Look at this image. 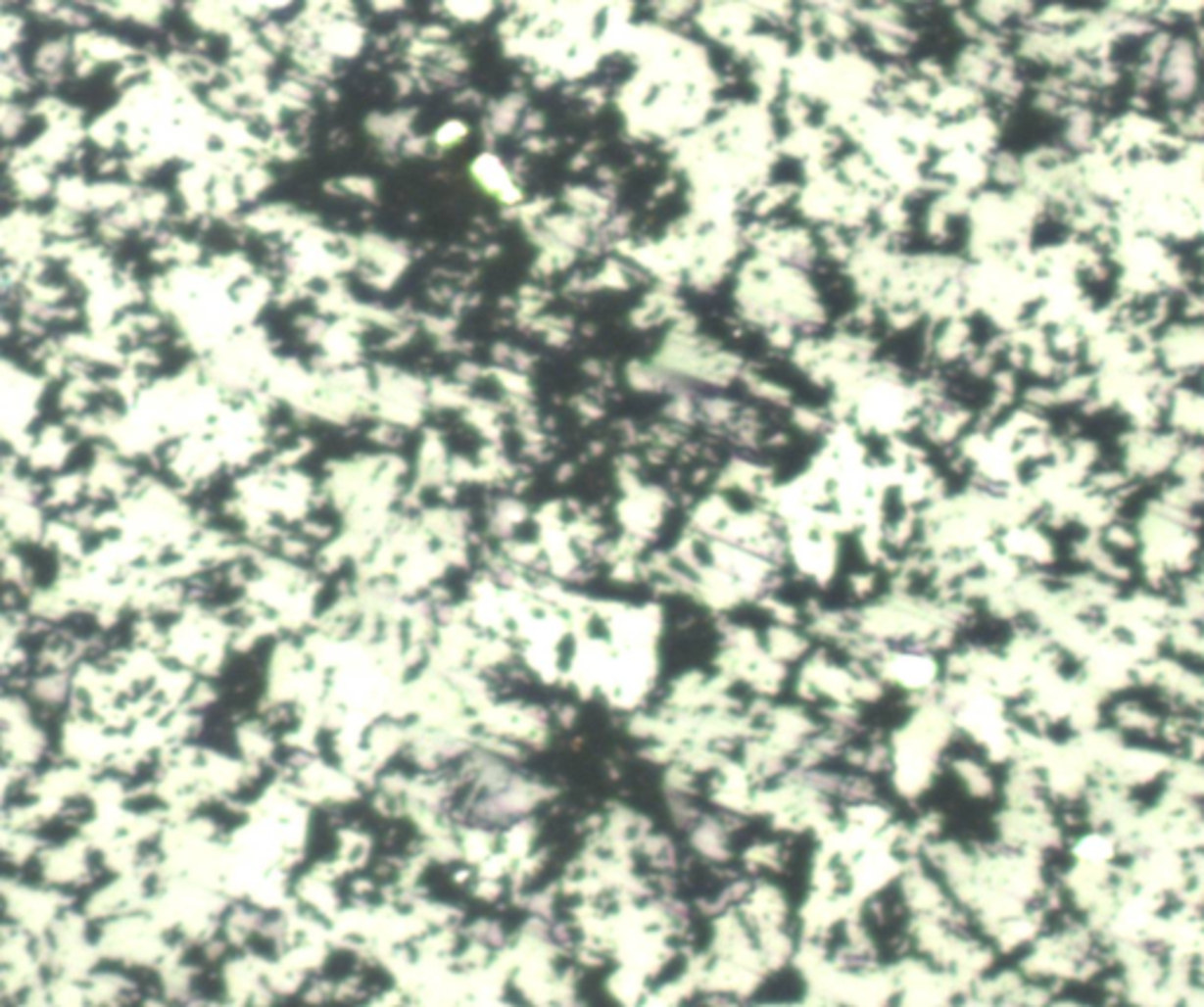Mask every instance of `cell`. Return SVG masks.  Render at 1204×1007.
Wrapping results in <instances>:
<instances>
[{
    "label": "cell",
    "instance_id": "7402d4cb",
    "mask_svg": "<svg viewBox=\"0 0 1204 1007\" xmlns=\"http://www.w3.org/2000/svg\"><path fill=\"white\" fill-rule=\"evenodd\" d=\"M468 134H471V125H468L463 119L443 120L431 134L433 151H440V154H443V151L457 149V146H461L463 142H466Z\"/></svg>",
    "mask_w": 1204,
    "mask_h": 1007
},
{
    "label": "cell",
    "instance_id": "4fadbf2b",
    "mask_svg": "<svg viewBox=\"0 0 1204 1007\" xmlns=\"http://www.w3.org/2000/svg\"><path fill=\"white\" fill-rule=\"evenodd\" d=\"M139 193V186L130 184L127 179H97L92 181V213L107 216L122 205L134 201Z\"/></svg>",
    "mask_w": 1204,
    "mask_h": 1007
},
{
    "label": "cell",
    "instance_id": "e0dca14e",
    "mask_svg": "<svg viewBox=\"0 0 1204 1007\" xmlns=\"http://www.w3.org/2000/svg\"><path fill=\"white\" fill-rule=\"evenodd\" d=\"M972 13L977 15L981 26L986 31L995 33H1014L1016 20L1012 13V3L1009 0H979L972 5Z\"/></svg>",
    "mask_w": 1204,
    "mask_h": 1007
},
{
    "label": "cell",
    "instance_id": "d6986e66",
    "mask_svg": "<svg viewBox=\"0 0 1204 1007\" xmlns=\"http://www.w3.org/2000/svg\"><path fill=\"white\" fill-rule=\"evenodd\" d=\"M1086 337L1078 323L1059 325L1049 330V347L1061 360H1083Z\"/></svg>",
    "mask_w": 1204,
    "mask_h": 1007
},
{
    "label": "cell",
    "instance_id": "ba28073f",
    "mask_svg": "<svg viewBox=\"0 0 1204 1007\" xmlns=\"http://www.w3.org/2000/svg\"><path fill=\"white\" fill-rule=\"evenodd\" d=\"M69 64H73V36L48 38L33 55V75L45 87H55L64 80Z\"/></svg>",
    "mask_w": 1204,
    "mask_h": 1007
},
{
    "label": "cell",
    "instance_id": "2e32d148",
    "mask_svg": "<svg viewBox=\"0 0 1204 1007\" xmlns=\"http://www.w3.org/2000/svg\"><path fill=\"white\" fill-rule=\"evenodd\" d=\"M1084 13L1086 8H1075V5L1066 3L1037 5V13L1031 20V26L1047 28V31H1073L1083 22Z\"/></svg>",
    "mask_w": 1204,
    "mask_h": 1007
},
{
    "label": "cell",
    "instance_id": "f546056e",
    "mask_svg": "<svg viewBox=\"0 0 1204 1007\" xmlns=\"http://www.w3.org/2000/svg\"><path fill=\"white\" fill-rule=\"evenodd\" d=\"M337 181L339 186H342L344 196H358L365 198V201H374V198H377V181L372 177H356V174H351V177H342Z\"/></svg>",
    "mask_w": 1204,
    "mask_h": 1007
},
{
    "label": "cell",
    "instance_id": "484cf974",
    "mask_svg": "<svg viewBox=\"0 0 1204 1007\" xmlns=\"http://www.w3.org/2000/svg\"><path fill=\"white\" fill-rule=\"evenodd\" d=\"M1165 10L1174 17L1177 26L1180 22H1188L1192 28L1204 24V0H1162Z\"/></svg>",
    "mask_w": 1204,
    "mask_h": 1007
},
{
    "label": "cell",
    "instance_id": "d6a6232c",
    "mask_svg": "<svg viewBox=\"0 0 1204 1007\" xmlns=\"http://www.w3.org/2000/svg\"><path fill=\"white\" fill-rule=\"evenodd\" d=\"M28 10H31L36 17H43V20H55L57 10H60V3H52V0H48V3H31L28 5Z\"/></svg>",
    "mask_w": 1204,
    "mask_h": 1007
},
{
    "label": "cell",
    "instance_id": "ffe728a7",
    "mask_svg": "<svg viewBox=\"0 0 1204 1007\" xmlns=\"http://www.w3.org/2000/svg\"><path fill=\"white\" fill-rule=\"evenodd\" d=\"M445 8V17H450L452 22H457V24H483L485 20H490L492 15H495L497 3H485V0H452V3H443Z\"/></svg>",
    "mask_w": 1204,
    "mask_h": 1007
},
{
    "label": "cell",
    "instance_id": "d4e9b609",
    "mask_svg": "<svg viewBox=\"0 0 1204 1007\" xmlns=\"http://www.w3.org/2000/svg\"><path fill=\"white\" fill-rule=\"evenodd\" d=\"M24 28L26 22L22 15L10 13V10L0 15V48H3V55L17 52V45L22 43V36H24Z\"/></svg>",
    "mask_w": 1204,
    "mask_h": 1007
},
{
    "label": "cell",
    "instance_id": "8fae6325",
    "mask_svg": "<svg viewBox=\"0 0 1204 1007\" xmlns=\"http://www.w3.org/2000/svg\"><path fill=\"white\" fill-rule=\"evenodd\" d=\"M55 174V169L43 166V163H28V166L15 169V172H8L10 184H13L15 196L26 203L33 201H43V198H48L55 193V184L57 179L52 177Z\"/></svg>",
    "mask_w": 1204,
    "mask_h": 1007
},
{
    "label": "cell",
    "instance_id": "8992f818",
    "mask_svg": "<svg viewBox=\"0 0 1204 1007\" xmlns=\"http://www.w3.org/2000/svg\"><path fill=\"white\" fill-rule=\"evenodd\" d=\"M1098 127H1101V114L1096 107H1068L1061 119L1059 144L1073 158L1083 156L1096 146Z\"/></svg>",
    "mask_w": 1204,
    "mask_h": 1007
},
{
    "label": "cell",
    "instance_id": "5b68a950",
    "mask_svg": "<svg viewBox=\"0 0 1204 1007\" xmlns=\"http://www.w3.org/2000/svg\"><path fill=\"white\" fill-rule=\"evenodd\" d=\"M367 26L361 20H332L320 31L318 48L337 62H351L362 55L367 45Z\"/></svg>",
    "mask_w": 1204,
    "mask_h": 1007
},
{
    "label": "cell",
    "instance_id": "52a82bcc",
    "mask_svg": "<svg viewBox=\"0 0 1204 1007\" xmlns=\"http://www.w3.org/2000/svg\"><path fill=\"white\" fill-rule=\"evenodd\" d=\"M73 57H90L99 67L102 64H119L122 67V64L137 60V50L119 36L90 28V31L73 33Z\"/></svg>",
    "mask_w": 1204,
    "mask_h": 1007
},
{
    "label": "cell",
    "instance_id": "ac0fdd59",
    "mask_svg": "<svg viewBox=\"0 0 1204 1007\" xmlns=\"http://www.w3.org/2000/svg\"><path fill=\"white\" fill-rule=\"evenodd\" d=\"M122 130H125V125H122L120 116L116 114V109H109L107 114L97 116L95 120L87 122V139H90L97 149L114 151L116 146L122 144Z\"/></svg>",
    "mask_w": 1204,
    "mask_h": 1007
},
{
    "label": "cell",
    "instance_id": "277c9868",
    "mask_svg": "<svg viewBox=\"0 0 1204 1007\" xmlns=\"http://www.w3.org/2000/svg\"><path fill=\"white\" fill-rule=\"evenodd\" d=\"M1075 50H1078L1080 57H1084V60L1091 62H1108L1115 60V48L1120 45L1118 36H1115L1113 24H1110L1108 13L1101 8H1086V13L1083 17V22H1080L1078 26L1071 31Z\"/></svg>",
    "mask_w": 1204,
    "mask_h": 1007
},
{
    "label": "cell",
    "instance_id": "4dcf8cb0",
    "mask_svg": "<svg viewBox=\"0 0 1204 1007\" xmlns=\"http://www.w3.org/2000/svg\"><path fill=\"white\" fill-rule=\"evenodd\" d=\"M433 151V142H431V134H409L408 139L401 144V156L403 158H424Z\"/></svg>",
    "mask_w": 1204,
    "mask_h": 1007
},
{
    "label": "cell",
    "instance_id": "7c38bea8",
    "mask_svg": "<svg viewBox=\"0 0 1204 1007\" xmlns=\"http://www.w3.org/2000/svg\"><path fill=\"white\" fill-rule=\"evenodd\" d=\"M57 208L69 210L73 215H90L92 213V181H87L83 174H62L55 184Z\"/></svg>",
    "mask_w": 1204,
    "mask_h": 1007
},
{
    "label": "cell",
    "instance_id": "603a6c76",
    "mask_svg": "<svg viewBox=\"0 0 1204 1007\" xmlns=\"http://www.w3.org/2000/svg\"><path fill=\"white\" fill-rule=\"evenodd\" d=\"M271 184H273V174L268 172V168L264 166V163H255V166H252L250 169H245V172L238 177L243 203H255L257 198L264 196V193L271 189Z\"/></svg>",
    "mask_w": 1204,
    "mask_h": 1007
},
{
    "label": "cell",
    "instance_id": "f1b7e54d",
    "mask_svg": "<svg viewBox=\"0 0 1204 1007\" xmlns=\"http://www.w3.org/2000/svg\"><path fill=\"white\" fill-rule=\"evenodd\" d=\"M1179 313L1180 320H1190V323H1204V292L1197 288H1190L1188 292H1183V295L1179 297Z\"/></svg>",
    "mask_w": 1204,
    "mask_h": 1007
},
{
    "label": "cell",
    "instance_id": "836d02e7",
    "mask_svg": "<svg viewBox=\"0 0 1204 1007\" xmlns=\"http://www.w3.org/2000/svg\"><path fill=\"white\" fill-rule=\"evenodd\" d=\"M372 8V13L377 15H393V13H403L405 8H408V3H393V0H377V3L369 5Z\"/></svg>",
    "mask_w": 1204,
    "mask_h": 1007
},
{
    "label": "cell",
    "instance_id": "3957f363",
    "mask_svg": "<svg viewBox=\"0 0 1204 1007\" xmlns=\"http://www.w3.org/2000/svg\"><path fill=\"white\" fill-rule=\"evenodd\" d=\"M1012 55L1021 67H1037L1042 72H1066L1075 57H1080L1071 31H1047L1031 24L1014 31Z\"/></svg>",
    "mask_w": 1204,
    "mask_h": 1007
},
{
    "label": "cell",
    "instance_id": "7a4b0ae2",
    "mask_svg": "<svg viewBox=\"0 0 1204 1007\" xmlns=\"http://www.w3.org/2000/svg\"><path fill=\"white\" fill-rule=\"evenodd\" d=\"M1157 365L1179 382L1204 372V323L1172 320L1157 335Z\"/></svg>",
    "mask_w": 1204,
    "mask_h": 1007
},
{
    "label": "cell",
    "instance_id": "30bf717a",
    "mask_svg": "<svg viewBox=\"0 0 1204 1007\" xmlns=\"http://www.w3.org/2000/svg\"><path fill=\"white\" fill-rule=\"evenodd\" d=\"M184 8L193 24L205 33H221L228 38L238 26L245 24L236 3H186Z\"/></svg>",
    "mask_w": 1204,
    "mask_h": 1007
},
{
    "label": "cell",
    "instance_id": "5bb4252c",
    "mask_svg": "<svg viewBox=\"0 0 1204 1007\" xmlns=\"http://www.w3.org/2000/svg\"><path fill=\"white\" fill-rule=\"evenodd\" d=\"M988 168L992 189L1012 193L1024 186V161H1021V154H1016V151L1002 149L1000 146V149L988 158Z\"/></svg>",
    "mask_w": 1204,
    "mask_h": 1007
},
{
    "label": "cell",
    "instance_id": "1f68e13d",
    "mask_svg": "<svg viewBox=\"0 0 1204 1007\" xmlns=\"http://www.w3.org/2000/svg\"><path fill=\"white\" fill-rule=\"evenodd\" d=\"M416 38L426 40V43H433V45H450L452 28L448 24H440V22H436V24L419 26V36Z\"/></svg>",
    "mask_w": 1204,
    "mask_h": 1007
},
{
    "label": "cell",
    "instance_id": "83f0119b",
    "mask_svg": "<svg viewBox=\"0 0 1204 1007\" xmlns=\"http://www.w3.org/2000/svg\"><path fill=\"white\" fill-rule=\"evenodd\" d=\"M1031 107L1033 111H1037L1039 116H1044V119H1056L1061 120L1063 114H1066V109L1071 107V104L1066 102V99L1054 95V92L1047 90H1033L1031 95Z\"/></svg>",
    "mask_w": 1204,
    "mask_h": 1007
},
{
    "label": "cell",
    "instance_id": "9a60e30c",
    "mask_svg": "<svg viewBox=\"0 0 1204 1007\" xmlns=\"http://www.w3.org/2000/svg\"><path fill=\"white\" fill-rule=\"evenodd\" d=\"M1165 120L1183 142H1204V95L1188 107H1169Z\"/></svg>",
    "mask_w": 1204,
    "mask_h": 1007
},
{
    "label": "cell",
    "instance_id": "9c48e42d",
    "mask_svg": "<svg viewBox=\"0 0 1204 1007\" xmlns=\"http://www.w3.org/2000/svg\"><path fill=\"white\" fill-rule=\"evenodd\" d=\"M468 174H471V179L480 189L495 198L502 196V193L510 189L513 184H520V181L515 179L513 169L506 166V161H504L495 149L480 151L471 161V166H468Z\"/></svg>",
    "mask_w": 1204,
    "mask_h": 1007
},
{
    "label": "cell",
    "instance_id": "6da1fadb",
    "mask_svg": "<svg viewBox=\"0 0 1204 1007\" xmlns=\"http://www.w3.org/2000/svg\"><path fill=\"white\" fill-rule=\"evenodd\" d=\"M1204 55L1192 33H1177L1165 64H1162L1160 87L1169 107H1188L1202 97Z\"/></svg>",
    "mask_w": 1204,
    "mask_h": 1007
},
{
    "label": "cell",
    "instance_id": "4316f807",
    "mask_svg": "<svg viewBox=\"0 0 1204 1007\" xmlns=\"http://www.w3.org/2000/svg\"><path fill=\"white\" fill-rule=\"evenodd\" d=\"M950 22H953L955 31L960 33V36L965 38L967 43H979V40L984 38L986 28L981 26V22L977 20V15L972 13V8H965V5H957L953 13H950Z\"/></svg>",
    "mask_w": 1204,
    "mask_h": 1007
},
{
    "label": "cell",
    "instance_id": "44dd1931",
    "mask_svg": "<svg viewBox=\"0 0 1204 1007\" xmlns=\"http://www.w3.org/2000/svg\"><path fill=\"white\" fill-rule=\"evenodd\" d=\"M31 109H26L24 104L20 102H3L0 104V130H3V139L8 142V146H15L17 139H20V134L24 132V127L28 125V120H31Z\"/></svg>",
    "mask_w": 1204,
    "mask_h": 1007
},
{
    "label": "cell",
    "instance_id": "cb8c5ba5",
    "mask_svg": "<svg viewBox=\"0 0 1204 1007\" xmlns=\"http://www.w3.org/2000/svg\"><path fill=\"white\" fill-rule=\"evenodd\" d=\"M169 5L168 3H151V0H134V3H125V13L127 20L134 22V24H142V26H158L163 22V17H166Z\"/></svg>",
    "mask_w": 1204,
    "mask_h": 1007
}]
</instances>
